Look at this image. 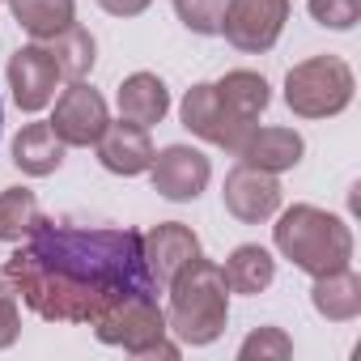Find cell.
<instances>
[{
    "label": "cell",
    "instance_id": "1",
    "mask_svg": "<svg viewBox=\"0 0 361 361\" xmlns=\"http://www.w3.org/2000/svg\"><path fill=\"white\" fill-rule=\"evenodd\" d=\"M5 281L47 323H94L123 293H157L136 230L47 217L5 259Z\"/></svg>",
    "mask_w": 361,
    "mask_h": 361
},
{
    "label": "cell",
    "instance_id": "2",
    "mask_svg": "<svg viewBox=\"0 0 361 361\" xmlns=\"http://www.w3.org/2000/svg\"><path fill=\"white\" fill-rule=\"evenodd\" d=\"M166 293H170L166 327L178 344L204 348L226 331V323H230V285H226L221 264L196 255L192 264H183L174 272Z\"/></svg>",
    "mask_w": 361,
    "mask_h": 361
},
{
    "label": "cell",
    "instance_id": "3",
    "mask_svg": "<svg viewBox=\"0 0 361 361\" xmlns=\"http://www.w3.org/2000/svg\"><path fill=\"white\" fill-rule=\"evenodd\" d=\"M272 243L306 276H323V272H336V268L353 264V230H348V221L327 213V209H314V204H293V209L276 213Z\"/></svg>",
    "mask_w": 361,
    "mask_h": 361
},
{
    "label": "cell",
    "instance_id": "4",
    "mask_svg": "<svg viewBox=\"0 0 361 361\" xmlns=\"http://www.w3.org/2000/svg\"><path fill=\"white\" fill-rule=\"evenodd\" d=\"M90 327L102 344L123 348L132 357H166V361L178 357V344L170 340V327H166V310L157 306V293L149 289L115 298Z\"/></svg>",
    "mask_w": 361,
    "mask_h": 361
},
{
    "label": "cell",
    "instance_id": "5",
    "mask_svg": "<svg viewBox=\"0 0 361 361\" xmlns=\"http://www.w3.org/2000/svg\"><path fill=\"white\" fill-rule=\"evenodd\" d=\"M357 94V77L340 56H310L285 77V106L298 119H331Z\"/></svg>",
    "mask_w": 361,
    "mask_h": 361
},
{
    "label": "cell",
    "instance_id": "6",
    "mask_svg": "<svg viewBox=\"0 0 361 361\" xmlns=\"http://www.w3.org/2000/svg\"><path fill=\"white\" fill-rule=\"evenodd\" d=\"M178 115H183V128H188L192 136H200V140H209V145H217V149H230V153H238L243 140H247L251 128H255L251 119H243V115L217 94L213 81L192 85V90L183 94Z\"/></svg>",
    "mask_w": 361,
    "mask_h": 361
},
{
    "label": "cell",
    "instance_id": "7",
    "mask_svg": "<svg viewBox=\"0 0 361 361\" xmlns=\"http://www.w3.org/2000/svg\"><path fill=\"white\" fill-rule=\"evenodd\" d=\"M285 22H289V0H226L221 35L230 47L247 56H264L276 47Z\"/></svg>",
    "mask_w": 361,
    "mask_h": 361
},
{
    "label": "cell",
    "instance_id": "8",
    "mask_svg": "<svg viewBox=\"0 0 361 361\" xmlns=\"http://www.w3.org/2000/svg\"><path fill=\"white\" fill-rule=\"evenodd\" d=\"M56 128V136L68 145V149H90L98 145V136L106 132L111 123V111H106V98L85 85V81H68V90L56 98V111L47 119Z\"/></svg>",
    "mask_w": 361,
    "mask_h": 361
},
{
    "label": "cell",
    "instance_id": "9",
    "mask_svg": "<svg viewBox=\"0 0 361 361\" xmlns=\"http://www.w3.org/2000/svg\"><path fill=\"white\" fill-rule=\"evenodd\" d=\"M9 90H13V102L18 111L26 115H39L56 102V90H60V68H56V56L47 51V43H26L9 56Z\"/></svg>",
    "mask_w": 361,
    "mask_h": 361
},
{
    "label": "cell",
    "instance_id": "10",
    "mask_svg": "<svg viewBox=\"0 0 361 361\" xmlns=\"http://www.w3.org/2000/svg\"><path fill=\"white\" fill-rule=\"evenodd\" d=\"M149 178H153V192L170 204H188L196 200L209 178H213V166L200 149L192 145H166L161 153H153V166H149Z\"/></svg>",
    "mask_w": 361,
    "mask_h": 361
},
{
    "label": "cell",
    "instance_id": "11",
    "mask_svg": "<svg viewBox=\"0 0 361 361\" xmlns=\"http://www.w3.org/2000/svg\"><path fill=\"white\" fill-rule=\"evenodd\" d=\"M221 200H226V213H230V217H238L243 226H259V221H272V217L281 213L285 192H281V183H276V174L238 161V166L226 174Z\"/></svg>",
    "mask_w": 361,
    "mask_h": 361
},
{
    "label": "cell",
    "instance_id": "12",
    "mask_svg": "<svg viewBox=\"0 0 361 361\" xmlns=\"http://www.w3.org/2000/svg\"><path fill=\"white\" fill-rule=\"evenodd\" d=\"M140 251H145V268L153 276L157 289H166L174 281V272L192 264L200 255V238L183 226V221H161L149 234H140Z\"/></svg>",
    "mask_w": 361,
    "mask_h": 361
},
{
    "label": "cell",
    "instance_id": "13",
    "mask_svg": "<svg viewBox=\"0 0 361 361\" xmlns=\"http://www.w3.org/2000/svg\"><path fill=\"white\" fill-rule=\"evenodd\" d=\"M98 161H102V170H111V174H123V178H136V174H145L149 166H153V140H149V128H140V123H128V119H119V123H106V132L98 136Z\"/></svg>",
    "mask_w": 361,
    "mask_h": 361
},
{
    "label": "cell",
    "instance_id": "14",
    "mask_svg": "<svg viewBox=\"0 0 361 361\" xmlns=\"http://www.w3.org/2000/svg\"><path fill=\"white\" fill-rule=\"evenodd\" d=\"M302 153H306V140H302V132H293V128H251V136H247L243 149H238V157H243L247 166H259V170H268V174L293 170V166L302 161Z\"/></svg>",
    "mask_w": 361,
    "mask_h": 361
},
{
    "label": "cell",
    "instance_id": "15",
    "mask_svg": "<svg viewBox=\"0 0 361 361\" xmlns=\"http://www.w3.org/2000/svg\"><path fill=\"white\" fill-rule=\"evenodd\" d=\"M115 106H119V119L153 128L170 111V90L157 73H132V77H123V85L115 94Z\"/></svg>",
    "mask_w": 361,
    "mask_h": 361
},
{
    "label": "cell",
    "instance_id": "16",
    "mask_svg": "<svg viewBox=\"0 0 361 361\" xmlns=\"http://www.w3.org/2000/svg\"><path fill=\"white\" fill-rule=\"evenodd\" d=\"M64 149L68 145L56 136V128L39 119V123H26L13 136V166L22 174H30V178H47V174H56L64 166Z\"/></svg>",
    "mask_w": 361,
    "mask_h": 361
},
{
    "label": "cell",
    "instance_id": "17",
    "mask_svg": "<svg viewBox=\"0 0 361 361\" xmlns=\"http://www.w3.org/2000/svg\"><path fill=\"white\" fill-rule=\"evenodd\" d=\"M310 306H314L327 323H353V319L361 314V276L353 272V264L314 276V285H310Z\"/></svg>",
    "mask_w": 361,
    "mask_h": 361
},
{
    "label": "cell",
    "instance_id": "18",
    "mask_svg": "<svg viewBox=\"0 0 361 361\" xmlns=\"http://www.w3.org/2000/svg\"><path fill=\"white\" fill-rule=\"evenodd\" d=\"M221 272H226L230 293H247V298H251V293H264V289L276 281V259H272L268 247L243 243V247L230 251V259L221 264Z\"/></svg>",
    "mask_w": 361,
    "mask_h": 361
},
{
    "label": "cell",
    "instance_id": "19",
    "mask_svg": "<svg viewBox=\"0 0 361 361\" xmlns=\"http://www.w3.org/2000/svg\"><path fill=\"white\" fill-rule=\"evenodd\" d=\"M9 9L35 43H47L77 22V0H9Z\"/></svg>",
    "mask_w": 361,
    "mask_h": 361
},
{
    "label": "cell",
    "instance_id": "20",
    "mask_svg": "<svg viewBox=\"0 0 361 361\" xmlns=\"http://www.w3.org/2000/svg\"><path fill=\"white\" fill-rule=\"evenodd\" d=\"M47 51L56 56V68H60L64 81H85L90 68H94V60H98L94 35H90L85 26H77V22H73L68 30H60L56 39H47Z\"/></svg>",
    "mask_w": 361,
    "mask_h": 361
},
{
    "label": "cell",
    "instance_id": "21",
    "mask_svg": "<svg viewBox=\"0 0 361 361\" xmlns=\"http://www.w3.org/2000/svg\"><path fill=\"white\" fill-rule=\"evenodd\" d=\"M217 85V94L243 115V119H259L264 111H268V102H272V85H268V77L264 73H251V68H234V73H226L221 81H213Z\"/></svg>",
    "mask_w": 361,
    "mask_h": 361
},
{
    "label": "cell",
    "instance_id": "22",
    "mask_svg": "<svg viewBox=\"0 0 361 361\" xmlns=\"http://www.w3.org/2000/svg\"><path fill=\"white\" fill-rule=\"evenodd\" d=\"M43 221V204L26 188H5L0 192V243H26L35 226Z\"/></svg>",
    "mask_w": 361,
    "mask_h": 361
},
{
    "label": "cell",
    "instance_id": "23",
    "mask_svg": "<svg viewBox=\"0 0 361 361\" xmlns=\"http://www.w3.org/2000/svg\"><path fill=\"white\" fill-rule=\"evenodd\" d=\"M285 357H293V340L281 327H255L238 344V361H285Z\"/></svg>",
    "mask_w": 361,
    "mask_h": 361
},
{
    "label": "cell",
    "instance_id": "24",
    "mask_svg": "<svg viewBox=\"0 0 361 361\" xmlns=\"http://www.w3.org/2000/svg\"><path fill=\"white\" fill-rule=\"evenodd\" d=\"M174 13L192 35H221L226 0H174Z\"/></svg>",
    "mask_w": 361,
    "mask_h": 361
},
{
    "label": "cell",
    "instance_id": "25",
    "mask_svg": "<svg viewBox=\"0 0 361 361\" xmlns=\"http://www.w3.org/2000/svg\"><path fill=\"white\" fill-rule=\"evenodd\" d=\"M306 9L323 30H353L361 18V0H306Z\"/></svg>",
    "mask_w": 361,
    "mask_h": 361
},
{
    "label": "cell",
    "instance_id": "26",
    "mask_svg": "<svg viewBox=\"0 0 361 361\" xmlns=\"http://www.w3.org/2000/svg\"><path fill=\"white\" fill-rule=\"evenodd\" d=\"M22 336V310H18V293L13 285L0 276V348H13Z\"/></svg>",
    "mask_w": 361,
    "mask_h": 361
},
{
    "label": "cell",
    "instance_id": "27",
    "mask_svg": "<svg viewBox=\"0 0 361 361\" xmlns=\"http://www.w3.org/2000/svg\"><path fill=\"white\" fill-rule=\"evenodd\" d=\"M98 5H102L111 18H140L153 0H98Z\"/></svg>",
    "mask_w": 361,
    "mask_h": 361
},
{
    "label": "cell",
    "instance_id": "28",
    "mask_svg": "<svg viewBox=\"0 0 361 361\" xmlns=\"http://www.w3.org/2000/svg\"><path fill=\"white\" fill-rule=\"evenodd\" d=\"M0 128H5V106H0Z\"/></svg>",
    "mask_w": 361,
    "mask_h": 361
}]
</instances>
